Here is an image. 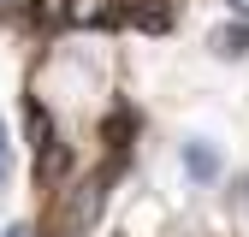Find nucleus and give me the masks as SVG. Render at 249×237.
I'll list each match as a JSON object with an SVG mask.
<instances>
[{
    "instance_id": "nucleus-6",
    "label": "nucleus",
    "mask_w": 249,
    "mask_h": 237,
    "mask_svg": "<svg viewBox=\"0 0 249 237\" xmlns=\"http://www.w3.org/2000/svg\"><path fill=\"white\" fill-rule=\"evenodd\" d=\"M137 24H142V30H172V6L148 0V6H137Z\"/></svg>"
},
{
    "instance_id": "nucleus-7",
    "label": "nucleus",
    "mask_w": 249,
    "mask_h": 237,
    "mask_svg": "<svg viewBox=\"0 0 249 237\" xmlns=\"http://www.w3.org/2000/svg\"><path fill=\"white\" fill-rule=\"evenodd\" d=\"M6 172H12V148H6V131H0V184H6Z\"/></svg>"
},
{
    "instance_id": "nucleus-9",
    "label": "nucleus",
    "mask_w": 249,
    "mask_h": 237,
    "mask_svg": "<svg viewBox=\"0 0 249 237\" xmlns=\"http://www.w3.org/2000/svg\"><path fill=\"white\" fill-rule=\"evenodd\" d=\"M231 6H237V12H243V18H249V0H231Z\"/></svg>"
},
{
    "instance_id": "nucleus-3",
    "label": "nucleus",
    "mask_w": 249,
    "mask_h": 237,
    "mask_svg": "<svg viewBox=\"0 0 249 237\" xmlns=\"http://www.w3.org/2000/svg\"><path fill=\"white\" fill-rule=\"evenodd\" d=\"M184 166H190V178H196V184H208V178L220 172V154H213L208 142H184Z\"/></svg>"
},
{
    "instance_id": "nucleus-1",
    "label": "nucleus",
    "mask_w": 249,
    "mask_h": 237,
    "mask_svg": "<svg viewBox=\"0 0 249 237\" xmlns=\"http://www.w3.org/2000/svg\"><path fill=\"white\" fill-rule=\"evenodd\" d=\"M95 214H101V178H89V184L71 190L66 214H59V237H83L89 225H95Z\"/></svg>"
},
{
    "instance_id": "nucleus-4",
    "label": "nucleus",
    "mask_w": 249,
    "mask_h": 237,
    "mask_svg": "<svg viewBox=\"0 0 249 237\" xmlns=\"http://www.w3.org/2000/svg\"><path fill=\"white\" fill-rule=\"evenodd\" d=\"M213 53H220V59H243V53H249V24H226V30H213Z\"/></svg>"
},
{
    "instance_id": "nucleus-10",
    "label": "nucleus",
    "mask_w": 249,
    "mask_h": 237,
    "mask_svg": "<svg viewBox=\"0 0 249 237\" xmlns=\"http://www.w3.org/2000/svg\"><path fill=\"white\" fill-rule=\"evenodd\" d=\"M6 237H24V225H12V231H6Z\"/></svg>"
},
{
    "instance_id": "nucleus-2",
    "label": "nucleus",
    "mask_w": 249,
    "mask_h": 237,
    "mask_svg": "<svg viewBox=\"0 0 249 237\" xmlns=\"http://www.w3.org/2000/svg\"><path fill=\"white\" fill-rule=\"evenodd\" d=\"M59 24L101 30V24H113V6H107V0H66V18H59Z\"/></svg>"
},
{
    "instance_id": "nucleus-5",
    "label": "nucleus",
    "mask_w": 249,
    "mask_h": 237,
    "mask_svg": "<svg viewBox=\"0 0 249 237\" xmlns=\"http://www.w3.org/2000/svg\"><path fill=\"white\" fill-rule=\"evenodd\" d=\"M66 166H71V154H66V142H48V148H42V178L53 184V178H66Z\"/></svg>"
},
{
    "instance_id": "nucleus-8",
    "label": "nucleus",
    "mask_w": 249,
    "mask_h": 237,
    "mask_svg": "<svg viewBox=\"0 0 249 237\" xmlns=\"http://www.w3.org/2000/svg\"><path fill=\"white\" fill-rule=\"evenodd\" d=\"M42 12L48 18H66V0H42Z\"/></svg>"
}]
</instances>
